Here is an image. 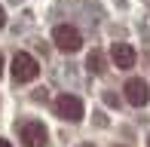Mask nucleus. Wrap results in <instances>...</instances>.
Wrapping results in <instances>:
<instances>
[{"label": "nucleus", "mask_w": 150, "mask_h": 147, "mask_svg": "<svg viewBox=\"0 0 150 147\" xmlns=\"http://www.w3.org/2000/svg\"><path fill=\"white\" fill-rule=\"evenodd\" d=\"M104 101H107V104H110V107H117V104H120V98H117V95H113V92H107V95H104Z\"/></svg>", "instance_id": "8"}, {"label": "nucleus", "mask_w": 150, "mask_h": 147, "mask_svg": "<svg viewBox=\"0 0 150 147\" xmlns=\"http://www.w3.org/2000/svg\"><path fill=\"white\" fill-rule=\"evenodd\" d=\"M0 77H3V52H0Z\"/></svg>", "instance_id": "10"}, {"label": "nucleus", "mask_w": 150, "mask_h": 147, "mask_svg": "<svg viewBox=\"0 0 150 147\" xmlns=\"http://www.w3.org/2000/svg\"><path fill=\"white\" fill-rule=\"evenodd\" d=\"M147 147H150V135H147Z\"/></svg>", "instance_id": "13"}, {"label": "nucleus", "mask_w": 150, "mask_h": 147, "mask_svg": "<svg viewBox=\"0 0 150 147\" xmlns=\"http://www.w3.org/2000/svg\"><path fill=\"white\" fill-rule=\"evenodd\" d=\"M18 138H22L25 147H46L49 141V132H46L43 123H37V119H28V123L18 129Z\"/></svg>", "instance_id": "4"}, {"label": "nucleus", "mask_w": 150, "mask_h": 147, "mask_svg": "<svg viewBox=\"0 0 150 147\" xmlns=\"http://www.w3.org/2000/svg\"><path fill=\"white\" fill-rule=\"evenodd\" d=\"M0 147H12V144H9V141H3V138H0Z\"/></svg>", "instance_id": "11"}, {"label": "nucleus", "mask_w": 150, "mask_h": 147, "mask_svg": "<svg viewBox=\"0 0 150 147\" xmlns=\"http://www.w3.org/2000/svg\"><path fill=\"white\" fill-rule=\"evenodd\" d=\"M80 147H92V144H80Z\"/></svg>", "instance_id": "12"}, {"label": "nucleus", "mask_w": 150, "mask_h": 147, "mask_svg": "<svg viewBox=\"0 0 150 147\" xmlns=\"http://www.w3.org/2000/svg\"><path fill=\"white\" fill-rule=\"evenodd\" d=\"M52 40H55V46L61 52H77L80 46H83V34H80L74 25H55V28H52Z\"/></svg>", "instance_id": "3"}, {"label": "nucleus", "mask_w": 150, "mask_h": 147, "mask_svg": "<svg viewBox=\"0 0 150 147\" xmlns=\"http://www.w3.org/2000/svg\"><path fill=\"white\" fill-rule=\"evenodd\" d=\"M86 68H89V74H104V55H101V49H92L86 55Z\"/></svg>", "instance_id": "7"}, {"label": "nucleus", "mask_w": 150, "mask_h": 147, "mask_svg": "<svg viewBox=\"0 0 150 147\" xmlns=\"http://www.w3.org/2000/svg\"><path fill=\"white\" fill-rule=\"evenodd\" d=\"M6 25V12H3V6H0V28Z\"/></svg>", "instance_id": "9"}, {"label": "nucleus", "mask_w": 150, "mask_h": 147, "mask_svg": "<svg viewBox=\"0 0 150 147\" xmlns=\"http://www.w3.org/2000/svg\"><path fill=\"white\" fill-rule=\"evenodd\" d=\"M110 58H113L117 68L129 71L135 61H138V52H135V46H129V43H113V46H110Z\"/></svg>", "instance_id": "6"}, {"label": "nucleus", "mask_w": 150, "mask_h": 147, "mask_svg": "<svg viewBox=\"0 0 150 147\" xmlns=\"http://www.w3.org/2000/svg\"><path fill=\"white\" fill-rule=\"evenodd\" d=\"M122 95H126V101L132 104V107H144V104L150 101V86H147L141 77H132V80H126Z\"/></svg>", "instance_id": "5"}, {"label": "nucleus", "mask_w": 150, "mask_h": 147, "mask_svg": "<svg viewBox=\"0 0 150 147\" xmlns=\"http://www.w3.org/2000/svg\"><path fill=\"white\" fill-rule=\"evenodd\" d=\"M52 110H55L61 119H71V123H80V119H83V113H86V107H83V98L71 95V92L58 95V98H55V104H52Z\"/></svg>", "instance_id": "1"}, {"label": "nucleus", "mask_w": 150, "mask_h": 147, "mask_svg": "<svg viewBox=\"0 0 150 147\" xmlns=\"http://www.w3.org/2000/svg\"><path fill=\"white\" fill-rule=\"evenodd\" d=\"M37 74H40V64H37L34 55L18 52V55L12 58V80H16V83H31V80H37Z\"/></svg>", "instance_id": "2"}]
</instances>
